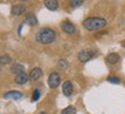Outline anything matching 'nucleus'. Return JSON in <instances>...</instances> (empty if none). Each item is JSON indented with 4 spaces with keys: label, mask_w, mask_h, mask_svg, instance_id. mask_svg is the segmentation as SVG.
<instances>
[{
    "label": "nucleus",
    "mask_w": 125,
    "mask_h": 114,
    "mask_svg": "<svg viewBox=\"0 0 125 114\" xmlns=\"http://www.w3.org/2000/svg\"><path fill=\"white\" fill-rule=\"evenodd\" d=\"M35 39L40 44L49 45L56 40V31L51 28H42L37 31Z\"/></svg>",
    "instance_id": "1"
},
{
    "label": "nucleus",
    "mask_w": 125,
    "mask_h": 114,
    "mask_svg": "<svg viewBox=\"0 0 125 114\" xmlns=\"http://www.w3.org/2000/svg\"><path fill=\"white\" fill-rule=\"evenodd\" d=\"M82 26L86 30L88 31H96L100 29H103L107 26V20L103 18H98V16H92V18H87L82 22Z\"/></svg>",
    "instance_id": "2"
},
{
    "label": "nucleus",
    "mask_w": 125,
    "mask_h": 114,
    "mask_svg": "<svg viewBox=\"0 0 125 114\" xmlns=\"http://www.w3.org/2000/svg\"><path fill=\"white\" fill-rule=\"evenodd\" d=\"M95 54H96L95 51L89 50V48H85V50H81L80 52L78 53V59L80 62L85 63V62H88L89 60H92Z\"/></svg>",
    "instance_id": "3"
},
{
    "label": "nucleus",
    "mask_w": 125,
    "mask_h": 114,
    "mask_svg": "<svg viewBox=\"0 0 125 114\" xmlns=\"http://www.w3.org/2000/svg\"><path fill=\"white\" fill-rule=\"evenodd\" d=\"M62 83V77H60V75L57 73V71H52V73H50L49 77H48V84H49V87L51 89H56L58 88L59 85Z\"/></svg>",
    "instance_id": "4"
},
{
    "label": "nucleus",
    "mask_w": 125,
    "mask_h": 114,
    "mask_svg": "<svg viewBox=\"0 0 125 114\" xmlns=\"http://www.w3.org/2000/svg\"><path fill=\"white\" fill-rule=\"evenodd\" d=\"M60 26H62V31L65 32V34H67V35H73V34H75V26H74V24L72 22H70L68 20H65V21H62V24H60Z\"/></svg>",
    "instance_id": "5"
},
{
    "label": "nucleus",
    "mask_w": 125,
    "mask_h": 114,
    "mask_svg": "<svg viewBox=\"0 0 125 114\" xmlns=\"http://www.w3.org/2000/svg\"><path fill=\"white\" fill-rule=\"evenodd\" d=\"M23 97V93L21 91H18V90H10V91L6 92L4 95L5 99H12V100H19Z\"/></svg>",
    "instance_id": "6"
},
{
    "label": "nucleus",
    "mask_w": 125,
    "mask_h": 114,
    "mask_svg": "<svg viewBox=\"0 0 125 114\" xmlns=\"http://www.w3.org/2000/svg\"><path fill=\"white\" fill-rule=\"evenodd\" d=\"M26 10H27V7H26V5L23 4H18V5H14L12 9H10V12L13 15L15 16H20V15H23V14L26 13Z\"/></svg>",
    "instance_id": "7"
},
{
    "label": "nucleus",
    "mask_w": 125,
    "mask_h": 114,
    "mask_svg": "<svg viewBox=\"0 0 125 114\" xmlns=\"http://www.w3.org/2000/svg\"><path fill=\"white\" fill-rule=\"evenodd\" d=\"M43 76V71L41 68L38 67H35V68H32L30 70V73H29V79L32 81V82H35V81H38Z\"/></svg>",
    "instance_id": "8"
},
{
    "label": "nucleus",
    "mask_w": 125,
    "mask_h": 114,
    "mask_svg": "<svg viewBox=\"0 0 125 114\" xmlns=\"http://www.w3.org/2000/svg\"><path fill=\"white\" fill-rule=\"evenodd\" d=\"M62 93L66 97H70L73 93V85L71 81H65L62 83Z\"/></svg>",
    "instance_id": "9"
},
{
    "label": "nucleus",
    "mask_w": 125,
    "mask_h": 114,
    "mask_svg": "<svg viewBox=\"0 0 125 114\" xmlns=\"http://www.w3.org/2000/svg\"><path fill=\"white\" fill-rule=\"evenodd\" d=\"M28 81H29V74H27V73H21V74L15 76V83L16 84L22 85V84L27 83Z\"/></svg>",
    "instance_id": "10"
},
{
    "label": "nucleus",
    "mask_w": 125,
    "mask_h": 114,
    "mask_svg": "<svg viewBox=\"0 0 125 114\" xmlns=\"http://www.w3.org/2000/svg\"><path fill=\"white\" fill-rule=\"evenodd\" d=\"M119 60H121V57H119L118 53L112 52L107 55V62L109 65H116L117 62H119Z\"/></svg>",
    "instance_id": "11"
},
{
    "label": "nucleus",
    "mask_w": 125,
    "mask_h": 114,
    "mask_svg": "<svg viewBox=\"0 0 125 114\" xmlns=\"http://www.w3.org/2000/svg\"><path fill=\"white\" fill-rule=\"evenodd\" d=\"M24 22L27 23L28 26H34L37 24V18L35 16L34 13H27L26 14V18H24Z\"/></svg>",
    "instance_id": "12"
},
{
    "label": "nucleus",
    "mask_w": 125,
    "mask_h": 114,
    "mask_svg": "<svg viewBox=\"0 0 125 114\" xmlns=\"http://www.w3.org/2000/svg\"><path fill=\"white\" fill-rule=\"evenodd\" d=\"M44 6L49 10H57L58 9V6H59V2L58 0H44Z\"/></svg>",
    "instance_id": "13"
},
{
    "label": "nucleus",
    "mask_w": 125,
    "mask_h": 114,
    "mask_svg": "<svg viewBox=\"0 0 125 114\" xmlns=\"http://www.w3.org/2000/svg\"><path fill=\"white\" fill-rule=\"evenodd\" d=\"M10 71L14 75H19V74H21V73H24V67L21 63H13L10 66Z\"/></svg>",
    "instance_id": "14"
},
{
    "label": "nucleus",
    "mask_w": 125,
    "mask_h": 114,
    "mask_svg": "<svg viewBox=\"0 0 125 114\" xmlns=\"http://www.w3.org/2000/svg\"><path fill=\"white\" fill-rule=\"evenodd\" d=\"M57 67L60 70H66L67 67H68V62H67L66 59H59L58 62H57Z\"/></svg>",
    "instance_id": "15"
},
{
    "label": "nucleus",
    "mask_w": 125,
    "mask_h": 114,
    "mask_svg": "<svg viewBox=\"0 0 125 114\" xmlns=\"http://www.w3.org/2000/svg\"><path fill=\"white\" fill-rule=\"evenodd\" d=\"M12 62V58L7 55V54H4L0 57V65L1 66H6V65H9Z\"/></svg>",
    "instance_id": "16"
},
{
    "label": "nucleus",
    "mask_w": 125,
    "mask_h": 114,
    "mask_svg": "<svg viewBox=\"0 0 125 114\" xmlns=\"http://www.w3.org/2000/svg\"><path fill=\"white\" fill-rule=\"evenodd\" d=\"M62 114H76V110L73 106H68L62 111Z\"/></svg>",
    "instance_id": "17"
},
{
    "label": "nucleus",
    "mask_w": 125,
    "mask_h": 114,
    "mask_svg": "<svg viewBox=\"0 0 125 114\" xmlns=\"http://www.w3.org/2000/svg\"><path fill=\"white\" fill-rule=\"evenodd\" d=\"M83 4V0H70V6L73 8H78Z\"/></svg>",
    "instance_id": "18"
},
{
    "label": "nucleus",
    "mask_w": 125,
    "mask_h": 114,
    "mask_svg": "<svg viewBox=\"0 0 125 114\" xmlns=\"http://www.w3.org/2000/svg\"><path fill=\"white\" fill-rule=\"evenodd\" d=\"M40 97H41V91L38 89H35L32 91V95H31V101H37L40 99Z\"/></svg>",
    "instance_id": "19"
},
{
    "label": "nucleus",
    "mask_w": 125,
    "mask_h": 114,
    "mask_svg": "<svg viewBox=\"0 0 125 114\" xmlns=\"http://www.w3.org/2000/svg\"><path fill=\"white\" fill-rule=\"evenodd\" d=\"M108 82L114 84H119L121 83V79H118L117 76H115V75H110V76H108Z\"/></svg>",
    "instance_id": "20"
},
{
    "label": "nucleus",
    "mask_w": 125,
    "mask_h": 114,
    "mask_svg": "<svg viewBox=\"0 0 125 114\" xmlns=\"http://www.w3.org/2000/svg\"><path fill=\"white\" fill-rule=\"evenodd\" d=\"M38 114H48V113H45V112H41V113H38Z\"/></svg>",
    "instance_id": "21"
},
{
    "label": "nucleus",
    "mask_w": 125,
    "mask_h": 114,
    "mask_svg": "<svg viewBox=\"0 0 125 114\" xmlns=\"http://www.w3.org/2000/svg\"><path fill=\"white\" fill-rule=\"evenodd\" d=\"M21 1H27V0H21Z\"/></svg>",
    "instance_id": "22"
}]
</instances>
